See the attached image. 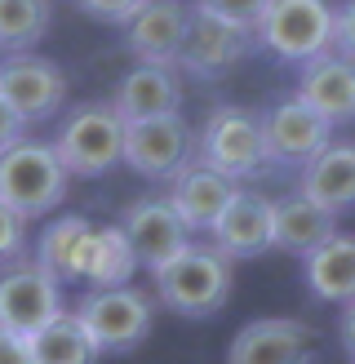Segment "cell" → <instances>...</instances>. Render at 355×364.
Wrapping results in <instances>:
<instances>
[{"label":"cell","mask_w":355,"mask_h":364,"mask_svg":"<svg viewBox=\"0 0 355 364\" xmlns=\"http://www.w3.org/2000/svg\"><path fill=\"white\" fill-rule=\"evenodd\" d=\"M151 276H155V302H165L173 316L204 320V316L226 306L236 271H231V258H222L213 245H195L191 240L178 258L155 267Z\"/></svg>","instance_id":"cell-1"},{"label":"cell","mask_w":355,"mask_h":364,"mask_svg":"<svg viewBox=\"0 0 355 364\" xmlns=\"http://www.w3.org/2000/svg\"><path fill=\"white\" fill-rule=\"evenodd\" d=\"M71 173L62 169L58 151L49 142L18 138L0 151V205L13 209L23 223L53 213L67 200Z\"/></svg>","instance_id":"cell-2"},{"label":"cell","mask_w":355,"mask_h":364,"mask_svg":"<svg viewBox=\"0 0 355 364\" xmlns=\"http://www.w3.org/2000/svg\"><path fill=\"white\" fill-rule=\"evenodd\" d=\"M195 160L218 169L231 182L266 173L271 156H266V138H262V112H248V107H236V102L213 107L200 134H195Z\"/></svg>","instance_id":"cell-3"},{"label":"cell","mask_w":355,"mask_h":364,"mask_svg":"<svg viewBox=\"0 0 355 364\" xmlns=\"http://www.w3.org/2000/svg\"><path fill=\"white\" fill-rule=\"evenodd\" d=\"M49 147L58 151L71 178H102L124 156V120L116 116L111 102H80L62 116Z\"/></svg>","instance_id":"cell-4"},{"label":"cell","mask_w":355,"mask_h":364,"mask_svg":"<svg viewBox=\"0 0 355 364\" xmlns=\"http://www.w3.org/2000/svg\"><path fill=\"white\" fill-rule=\"evenodd\" d=\"M253 45L275 53L280 63L307 67L333 49V5L329 0H266L253 23Z\"/></svg>","instance_id":"cell-5"},{"label":"cell","mask_w":355,"mask_h":364,"mask_svg":"<svg viewBox=\"0 0 355 364\" xmlns=\"http://www.w3.org/2000/svg\"><path fill=\"white\" fill-rule=\"evenodd\" d=\"M71 316L84 324V333L94 338V347L102 355H120V351H133L138 342L151 333V324H155V298L142 294V289H133V284L89 289Z\"/></svg>","instance_id":"cell-6"},{"label":"cell","mask_w":355,"mask_h":364,"mask_svg":"<svg viewBox=\"0 0 355 364\" xmlns=\"http://www.w3.org/2000/svg\"><path fill=\"white\" fill-rule=\"evenodd\" d=\"M248 49H253V31L231 23V18L204 9L200 0L187 5V36L178 49V67L195 80H222L226 71H236Z\"/></svg>","instance_id":"cell-7"},{"label":"cell","mask_w":355,"mask_h":364,"mask_svg":"<svg viewBox=\"0 0 355 364\" xmlns=\"http://www.w3.org/2000/svg\"><path fill=\"white\" fill-rule=\"evenodd\" d=\"M191 160H195V129L187 124L182 112L124 124V156H120V165H129L138 178L173 182Z\"/></svg>","instance_id":"cell-8"},{"label":"cell","mask_w":355,"mask_h":364,"mask_svg":"<svg viewBox=\"0 0 355 364\" xmlns=\"http://www.w3.org/2000/svg\"><path fill=\"white\" fill-rule=\"evenodd\" d=\"M53 316H62V284L45 276L36 262H9L0 271V329L31 338Z\"/></svg>","instance_id":"cell-9"},{"label":"cell","mask_w":355,"mask_h":364,"mask_svg":"<svg viewBox=\"0 0 355 364\" xmlns=\"http://www.w3.org/2000/svg\"><path fill=\"white\" fill-rule=\"evenodd\" d=\"M0 98L27 124L53 120L67 102V76L40 53H5L0 58Z\"/></svg>","instance_id":"cell-10"},{"label":"cell","mask_w":355,"mask_h":364,"mask_svg":"<svg viewBox=\"0 0 355 364\" xmlns=\"http://www.w3.org/2000/svg\"><path fill=\"white\" fill-rule=\"evenodd\" d=\"M120 231H124V240H129L138 267H147V271L165 267L169 258H178V253L191 245V231L182 227V218L173 213L169 196L133 200V205L124 209V218H120Z\"/></svg>","instance_id":"cell-11"},{"label":"cell","mask_w":355,"mask_h":364,"mask_svg":"<svg viewBox=\"0 0 355 364\" xmlns=\"http://www.w3.org/2000/svg\"><path fill=\"white\" fill-rule=\"evenodd\" d=\"M262 138L271 165H307L311 156H320L333 142V124L324 116H315L307 102H275L271 112H262Z\"/></svg>","instance_id":"cell-12"},{"label":"cell","mask_w":355,"mask_h":364,"mask_svg":"<svg viewBox=\"0 0 355 364\" xmlns=\"http://www.w3.org/2000/svg\"><path fill=\"white\" fill-rule=\"evenodd\" d=\"M311 351H315L311 324L289 316H262L248 320L231 338L226 364H311Z\"/></svg>","instance_id":"cell-13"},{"label":"cell","mask_w":355,"mask_h":364,"mask_svg":"<svg viewBox=\"0 0 355 364\" xmlns=\"http://www.w3.org/2000/svg\"><path fill=\"white\" fill-rule=\"evenodd\" d=\"M187 36V0H147L129 23H124V49L138 63L178 67V49Z\"/></svg>","instance_id":"cell-14"},{"label":"cell","mask_w":355,"mask_h":364,"mask_svg":"<svg viewBox=\"0 0 355 364\" xmlns=\"http://www.w3.org/2000/svg\"><path fill=\"white\" fill-rule=\"evenodd\" d=\"M213 249L231 262H244V258H258V253L271 249V200L262 191H240L226 200V209L218 213L213 223Z\"/></svg>","instance_id":"cell-15"},{"label":"cell","mask_w":355,"mask_h":364,"mask_svg":"<svg viewBox=\"0 0 355 364\" xmlns=\"http://www.w3.org/2000/svg\"><path fill=\"white\" fill-rule=\"evenodd\" d=\"M297 102H307L329 124H355V58L320 53L297 76Z\"/></svg>","instance_id":"cell-16"},{"label":"cell","mask_w":355,"mask_h":364,"mask_svg":"<svg viewBox=\"0 0 355 364\" xmlns=\"http://www.w3.org/2000/svg\"><path fill=\"white\" fill-rule=\"evenodd\" d=\"M111 107H116V116L124 124L151 120V116H173V112H182V80H178L173 67L138 63L116 80Z\"/></svg>","instance_id":"cell-17"},{"label":"cell","mask_w":355,"mask_h":364,"mask_svg":"<svg viewBox=\"0 0 355 364\" xmlns=\"http://www.w3.org/2000/svg\"><path fill=\"white\" fill-rule=\"evenodd\" d=\"M236 196V182L222 178L218 169L200 165V160H191V165L169 182V205L173 213L182 218V227L195 235V231H213L218 223V213L226 209V200Z\"/></svg>","instance_id":"cell-18"},{"label":"cell","mask_w":355,"mask_h":364,"mask_svg":"<svg viewBox=\"0 0 355 364\" xmlns=\"http://www.w3.org/2000/svg\"><path fill=\"white\" fill-rule=\"evenodd\" d=\"M337 235V213L320 209L315 200H307L302 191L271 200V249L293 253V258H307L320 245Z\"/></svg>","instance_id":"cell-19"},{"label":"cell","mask_w":355,"mask_h":364,"mask_svg":"<svg viewBox=\"0 0 355 364\" xmlns=\"http://www.w3.org/2000/svg\"><path fill=\"white\" fill-rule=\"evenodd\" d=\"M297 191L329 213L355 209V142H329L320 156H311L302 165Z\"/></svg>","instance_id":"cell-20"},{"label":"cell","mask_w":355,"mask_h":364,"mask_svg":"<svg viewBox=\"0 0 355 364\" xmlns=\"http://www.w3.org/2000/svg\"><path fill=\"white\" fill-rule=\"evenodd\" d=\"M302 276H307V289L320 302H337L346 306L355 298V235H329L315 253L302 258Z\"/></svg>","instance_id":"cell-21"},{"label":"cell","mask_w":355,"mask_h":364,"mask_svg":"<svg viewBox=\"0 0 355 364\" xmlns=\"http://www.w3.org/2000/svg\"><path fill=\"white\" fill-rule=\"evenodd\" d=\"M94 235V223L80 213H67V218H53V223L40 231L36 240V267L53 276L58 284L67 280H80V258H84V245Z\"/></svg>","instance_id":"cell-22"},{"label":"cell","mask_w":355,"mask_h":364,"mask_svg":"<svg viewBox=\"0 0 355 364\" xmlns=\"http://www.w3.org/2000/svg\"><path fill=\"white\" fill-rule=\"evenodd\" d=\"M138 271V258L129 240H124L120 227H94L84 245V258H80V280L89 289H116V284H129Z\"/></svg>","instance_id":"cell-23"},{"label":"cell","mask_w":355,"mask_h":364,"mask_svg":"<svg viewBox=\"0 0 355 364\" xmlns=\"http://www.w3.org/2000/svg\"><path fill=\"white\" fill-rule=\"evenodd\" d=\"M27 347H31V364H98L102 355L71 311L53 316L45 329H36L27 338Z\"/></svg>","instance_id":"cell-24"},{"label":"cell","mask_w":355,"mask_h":364,"mask_svg":"<svg viewBox=\"0 0 355 364\" xmlns=\"http://www.w3.org/2000/svg\"><path fill=\"white\" fill-rule=\"evenodd\" d=\"M53 0H0V53H31L49 36Z\"/></svg>","instance_id":"cell-25"},{"label":"cell","mask_w":355,"mask_h":364,"mask_svg":"<svg viewBox=\"0 0 355 364\" xmlns=\"http://www.w3.org/2000/svg\"><path fill=\"white\" fill-rule=\"evenodd\" d=\"M23 249H27V223L18 218L13 209L0 205V262H18L23 258Z\"/></svg>","instance_id":"cell-26"},{"label":"cell","mask_w":355,"mask_h":364,"mask_svg":"<svg viewBox=\"0 0 355 364\" xmlns=\"http://www.w3.org/2000/svg\"><path fill=\"white\" fill-rule=\"evenodd\" d=\"M89 18H102V23H129V18L147 5V0H76Z\"/></svg>","instance_id":"cell-27"},{"label":"cell","mask_w":355,"mask_h":364,"mask_svg":"<svg viewBox=\"0 0 355 364\" xmlns=\"http://www.w3.org/2000/svg\"><path fill=\"white\" fill-rule=\"evenodd\" d=\"M333 53L355 58V0L333 9Z\"/></svg>","instance_id":"cell-28"},{"label":"cell","mask_w":355,"mask_h":364,"mask_svg":"<svg viewBox=\"0 0 355 364\" xmlns=\"http://www.w3.org/2000/svg\"><path fill=\"white\" fill-rule=\"evenodd\" d=\"M200 5L253 31V23H258V14H262V5H266V0H200Z\"/></svg>","instance_id":"cell-29"},{"label":"cell","mask_w":355,"mask_h":364,"mask_svg":"<svg viewBox=\"0 0 355 364\" xmlns=\"http://www.w3.org/2000/svg\"><path fill=\"white\" fill-rule=\"evenodd\" d=\"M18 138H27V120L18 116L5 98H0V151H5L9 142H18Z\"/></svg>","instance_id":"cell-30"},{"label":"cell","mask_w":355,"mask_h":364,"mask_svg":"<svg viewBox=\"0 0 355 364\" xmlns=\"http://www.w3.org/2000/svg\"><path fill=\"white\" fill-rule=\"evenodd\" d=\"M0 364H31L27 338H18V333H5V329H0Z\"/></svg>","instance_id":"cell-31"},{"label":"cell","mask_w":355,"mask_h":364,"mask_svg":"<svg viewBox=\"0 0 355 364\" xmlns=\"http://www.w3.org/2000/svg\"><path fill=\"white\" fill-rule=\"evenodd\" d=\"M337 338H342V347H346V355L355 360V298L342 306V316H337Z\"/></svg>","instance_id":"cell-32"},{"label":"cell","mask_w":355,"mask_h":364,"mask_svg":"<svg viewBox=\"0 0 355 364\" xmlns=\"http://www.w3.org/2000/svg\"><path fill=\"white\" fill-rule=\"evenodd\" d=\"M351 364H355V360H351Z\"/></svg>","instance_id":"cell-33"}]
</instances>
